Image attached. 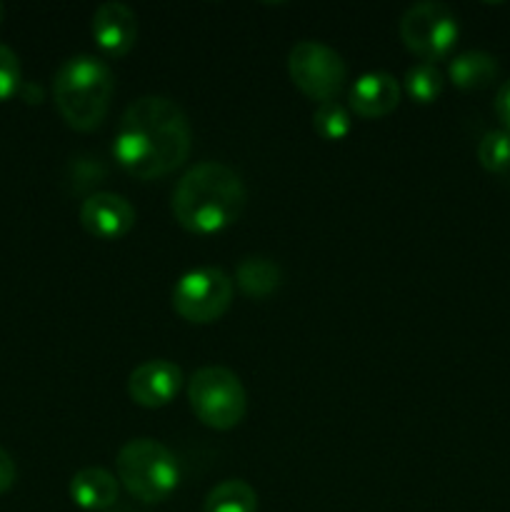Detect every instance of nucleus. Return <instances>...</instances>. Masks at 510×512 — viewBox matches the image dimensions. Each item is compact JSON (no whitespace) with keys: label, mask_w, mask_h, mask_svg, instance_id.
Returning a JSON list of instances; mask_svg holds the SVG:
<instances>
[{"label":"nucleus","mask_w":510,"mask_h":512,"mask_svg":"<svg viewBox=\"0 0 510 512\" xmlns=\"http://www.w3.org/2000/svg\"><path fill=\"white\" fill-rule=\"evenodd\" d=\"M203 512H258V493L245 480H225L205 495Z\"/></svg>","instance_id":"nucleus-16"},{"label":"nucleus","mask_w":510,"mask_h":512,"mask_svg":"<svg viewBox=\"0 0 510 512\" xmlns=\"http://www.w3.org/2000/svg\"><path fill=\"white\" fill-rule=\"evenodd\" d=\"M183 388V370L170 360H148L128 378V395L135 405L148 410L165 408Z\"/></svg>","instance_id":"nucleus-9"},{"label":"nucleus","mask_w":510,"mask_h":512,"mask_svg":"<svg viewBox=\"0 0 510 512\" xmlns=\"http://www.w3.org/2000/svg\"><path fill=\"white\" fill-rule=\"evenodd\" d=\"M113 93V70L95 55H73L60 65L53 78L55 108L78 133H90L103 123Z\"/></svg>","instance_id":"nucleus-3"},{"label":"nucleus","mask_w":510,"mask_h":512,"mask_svg":"<svg viewBox=\"0 0 510 512\" xmlns=\"http://www.w3.org/2000/svg\"><path fill=\"white\" fill-rule=\"evenodd\" d=\"M188 400L195 418L213 430H233L248 413V393L233 370L205 365L188 380Z\"/></svg>","instance_id":"nucleus-5"},{"label":"nucleus","mask_w":510,"mask_h":512,"mask_svg":"<svg viewBox=\"0 0 510 512\" xmlns=\"http://www.w3.org/2000/svg\"><path fill=\"white\" fill-rule=\"evenodd\" d=\"M80 225L98 240H120L133 230L135 208L123 195L100 190L88 195L80 205Z\"/></svg>","instance_id":"nucleus-10"},{"label":"nucleus","mask_w":510,"mask_h":512,"mask_svg":"<svg viewBox=\"0 0 510 512\" xmlns=\"http://www.w3.org/2000/svg\"><path fill=\"white\" fill-rule=\"evenodd\" d=\"M495 115H498L503 128L510 133V78L500 85L498 95H495Z\"/></svg>","instance_id":"nucleus-22"},{"label":"nucleus","mask_w":510,"mask_h":512,"mask_svg":"<svg viewBox=\"0 0 510 512\" xmlns=\"http://www.w3.org/2000/svg\"><path fill=\"white\" fill-rule=\"evenodd\" d=\"M350 128V113L338 103V100H328V103H320L313 113V130L323 140L330 143H338V140L348 138Z\"/></svg>","instance_id":"nucleus-18"},{"label":"nucleus","mask_w":510,"mask_h":512,"mask_svg":"<svg viewBox=\"0 0 510 512\" xmlns=\"http://www.w3.org/2000/svg\"><path fill=\"white\" fill-rule=\"evenodd\" d=\"M283 283V270L278 263L263 255H248L235 268V285L240 293L253 300H263L273 295Z\"/></svg>","instance_id":"nucleus-15"},{"label":"nucleus","mask_w":510,"mask_h":512,"mask_svg":"<svg viewBox=\"0 0 510 512\" xmlns=\"http://www.w3.org/2000/svg\"><path fill=\"white\" fill-rule=\"evenodd\" d=\"M193 145L188 115L165 95H143L120 118L113 155L138 180L170 175L188 160Z\"/></svg>","instance_id":"nucleus-1"},{"label":"nucleus","mask_w":510,"mask_h":512,"mask_svg":"<svg viewBox=\"0 0 510 512\" xmlns=\"http://www.w3.org/2000/svg\"><path fill=\"white\" fill-rule=\"evenodd\" d=\"M90 33L103 55L108 58H123L133 50L138 40V18L125 3H103L95 8L90 20Z\"/></svg>","instance_id":"nucleus-11"},{"label":"nucleus","mask_w":510,"mask_h":512,"mask_svg":"<svg viewBox=\"0 0 510 512\" xmlns=\"http://www.w3.org/2000/svg\"><path fill=\"white\" fill-rule=\"evenodd\" d=\"M478 160L488 173H510V133L508 130H488L478 143Z\"/></svg>","instance_id":"nucleus-19"},{"label":"nucleus","mask_w":510,"mask_h":512,"mask_svg":"<svg viewBox=\"0 0 510 512\" xmlns=\"http://www.w3.org/2000/svg\"><path fill=\"white\" fill-rule=\"evenodd\" d=\"M115 470L118 483L143 503H163L180 485L178 460L153 438L128 440L115 458Z\"/></svg>","instance_id":"nucleus-4"},{"label":"nucleus","mask_w":510,"mask_h":512,"mask_svg":"<svg viewBox=\"0 0 510 512\" xmlns=\"http://www.w3.org/2000/svg\"><path fill=\"white\" fill-rule=\"evenodd\" d=\"M403 83H405V93L410 95V100L430 105L440 98L445 80H443V73L438 70V65L423 63V60H420V63H415L413 68H408Z\"/></svg>","instance_id":"nucleus-17"},{"label":"nucleus","mask_w":510,"mask_h":512,"mask_svg":"<svg viewBox=\"0 0 510 512\" xmlns=\"http://www.w3.org/2000/svg\"><path fill=\"white\" fill-rule=\"evenodd\" d=\"M288 73L295 88L310 100L328 103L343 90L348 68L340 53L318 40H300L288 53Z\"/></svg>","instance_id":"nucleus-7"},{"label":"nucleus","mask_w":510,"mask_h":512,"mask_svg":"<svg viewBox=\"0 0 510 512\" xmlns=\"http://www.w3.org/2000/svg\"><path fill=\"white\" fill-rule=\"evenodd\" d=\"M498 58L485 50H465L448 63V78L460 90H483L498 78Z\"/></svg>","instance_id":"nucleus-14"},{"label":"nucleus","mask_w":510,"mask_h":512,"mask_svg":"<svg viewBox=\"0 0 510 512\" xmlns=\"http://www.w3.org/2000/svg\"><path fill=\"white\" fill-rule=\"evenodd\" d=\"M400 38L405 48L423 63H438L453 53L460 25L453 10L443 3H415L400 18Z\"/></svg>","instance_id":"nucleus-6"},{"label":"nucleus","mask_w":510,"mask_h":512,"mask_svg":"<svg viewBox=\"0 0 510 512\" xmlns=\"http://www.w3.org/2000/svg\"><path fill=\"white\" fill-rule=\"evenodd\" d=\"M3 15H5V8H3V3H0V23H3Z\"/></svg>","instance_id":"nucleus-23"},{"label":"nucleus","mask_w":510,"mask_h":512,"mask_svg":"<svg viewBox=\"0 0 510 512\" xmlns=\"http://www.w3.org/2000/svg\"><path fill=\"white\" fill-rule=\"evenodd\" d=\"M233 303V280L220 268H195L173 288V310L193 325L215 323Z\"/></svg>","instance_id":"nucleus-8"},{"label":"nucleus","mask_w":510,"mask_h":512,"mask_svg":"<svg viewBox=\"0 0 510 512\" xmlns=\"http://www.w3.org/2000/svg\"><path fill=\"white\" fill-rule=\"evenodd\" d=\"M245 185L233 168L215 160L193 165L178 180L170 200L175 223L195 235H213L238 223L245 210Z\"/></svg>","instance_id":"nucleus-2"},{"label":"nucleus","mask_w":510,"mask_h":512,"mask_svg":"<svg viewBox=\"0 0 510 512\" xmlns=\"http://www.w3.org/2000/svg\"><path fill=\"white\" fill-rule=\"evenodd\" d=\"M15 478H18V470H15L13 458H10L8 450L0 448V495L13 488Z\"/></svg>","instance_id":"nucleus-21"},{"label":"nucleus","mask_w":510,"mask_h":512,"mask_svg":"<svg viewBox=\"0 0 510 512\" xmlns=\"http://www.w3.org/2000/svg\"><path fill=\"white\" fill-rule=\"evenodd\" d=\"M350 110L363 120H378L393 113L400 105V85L398 80L383 70H370L363 73L353 83L348 93Z\"/></svg>","instance_id":"nucleus-12"},{"label":"nucleus","mask_w":510,"mask_h":512,"mask_svg":"<svg viewBox=\"0 0 510 512\" xmlns=\"http://www.w3.org/2000/svg\"><path fill=\"white\" fill-rule=\"evenodd\" d=\"M70 500L85 512H103L118 503L120 483L105 468H83L70 478Z\"/></svg>","instance_id":"nucleus-13"},{"label":"nucleus","mask_w":510,"mask_h":512,"mask_svg":"<svg viewBox=\"0 0 510 512\" xmlns=\"http://www.w3.org/2000/svg\"><path fill=\"white\" fill-rule=\"evenodd\" d=\"M20 88H23V73H20L18 55L0 43V103L15 98Z\"/></svg>","instance_id":"nucleus-20"}]
</instances>
